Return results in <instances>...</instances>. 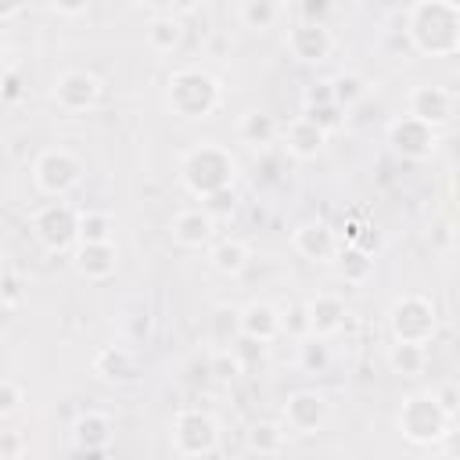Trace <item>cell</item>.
Listing matches in <instances>:
<instances>
[{
    "label": "cell",
    "mask_w": 460,
    "mask_h": 460,
    "mask_svg": "<svg viewBox=\"0 0 460 460\" xmlns=\"http://www.w3.org/2000/svg\"><path fill=\"white\" fill-rule=\"evenodd\" d=\"M93 374L101 377V381H108V385H133L137 377H140V359H137V352L133 349H126V345H101L97 352H93Z\"/></svg>",
    "instance_id": "ffe728a7"
},
{
    "label": "cell",
    "mask_w": 460,
    "mask_h": 460,
    "mask_svg": "<svg viewBox=\"0 0 460 460\" xmlns=\"http://www.w3.org/2000/svg\"><path fill=\"white\" fill-rule=\"evenodd\" d=\"M438 449H442L446 456H460V424H453V428L446 431V438L438 442Z\"/></svg>",
    "instance_id": "bcb514c9"
},
{
    "label": "cell",
    "mask_w": 460,
    "mask_h": 460,
    "mask_svg": "<svg viewBox=\"0 0 460 460\" xmlns=\"http://www.w3.org/2000/svg\"><path fill=\"white\" fill-rule=\"evenodd\" d=\"M252 262V248L237 237H223V241H212L208 244V266L219 273V277H241Z\"/></svg>",
    "instance_id": "603a6c76"
},
{
    "label": "cell",
    "mask_w": 460,
    "mask_h": 460,
    "mask_svg": "<svg viewBox=\"0 0 460 460\" xmlns=\"http://www.w3.org/2000/svg\"><path fill=\"white\" fill-rule=\"evenodd\" d=\"M79 241H115V219L101 208L79 212Z\"/></svg>",
    "instance_id": "4dcf8cb0"
},
{
    "label": "cell",
    "mask_w": 460,
    "mask_h": 460,
    "mask_svg": "<svg viewBox=\"0 0 460 460\" xmlns=\"http://www.w3.org/2000/svg\"><path fill=\"white\" fill-rule=\"evenodd\" d=\"M0 97H4V104H18V101L25 97V83H22V75H18L14 65H7V72H4V90H0Z\"/></svg>",
    "instance_id": "60d3db41"
},
{
    "label": "cell",
    "mask_w": 460,
    "mask_h": 460,
    "mask_svg": "<svg viewBox=\"0 0 460 460\" xmlns=\"http://www.w3.org/2000/svg\"><path fill=\"white\" fill-rule=\"evenodd\" d=\"M388 147L402 162H428L438 151V129L406 111V115L392 119V126H388Z\"/></svg>",
    "instance_id": "30bf717a"
},
{
    "label": "cell",
    "mask_w": 460,
    "mask_h": 460,
    "mask_svg": "<svg viewBox=\"0 0 460 460\" xmlns=\"http://www.w3.org/2000/svg\"><path fill=\"white\" fill-rule=\"evenodd\" d=\"M280 11H284L280 0H241L237 18L248 32H270L280 22Z\"/></svg>",
    "instance_id": "4316f807"
},
{
    "label": "cell",
    "mask_w": 460,
    "mask_h": 460,
    "mask_svg": "<svg viewBox=\"0 0 460 460\" xmlns=\"http://www.w3.org/2000/svg\"><path fill=\"white\" fill-rule=\"evenodd\" d=\"M406 40L420 58H453L460 50V11L446 0H417L406 11Z\"/></svg>",
    "instance_id": "6da1fadb"
},
{
    "label": "cell",
    "mask_w": 460,
    "mask_h": 460,
    "mask_svg": "<svg viewBox=\"0 0 460 460\" xmlns=\"http://www.w3.org/2000/svg\"><path fill=\"white\" fill-rule=\"evenodd\" d=\"M298 14H302V22H327L331 0H298Z\"/></svg>",
    "instance_id": "ee69618b"
},
{
    "label": "cell",
    "mask_w": 460,
    "mask_h": 460,
    "mask_svg": "<svg viewBox=\"0 0 460 460\" xmlns=\"http://www.w3.org/2000/svg\"><path fill=\"white\" fill-rule=\"evenodd\" d=\"M284 334H295V338H305L309 334V313H305V302H295L284 309Z\"/></svg>",
    "instance_id": "ab89813d"
},
{
    "label": "cell",
    "mask_w": 460,
    "mask_h": 460,
    "mask_svg": "<svg viewBox=\"0 0 460 460\" xmlns=\"http://www.w3.org/2000/svg\"><path fill=\"white\" fill-rule=\"evenodd\" d=\"M126 4H133V7H147V4H158V0H126Z\"/></svg>",
    "instance_id": "f907efd6"
},
{
    "label": "cell",
    "mask_w": 460,
    "mask_h": 460,
    "mask_svg": "<svg viewBox=\"0 0 460 460\" xmlns=\"http://www.w3.org/2000/svg\"><path fill=\"white\" fill-rule=\"evenodd\" d=\"M101 93H104V83L86 68H65L50 83V101L68 115L93 111L101 104Z\"/></svg>",
    "instance_id": "9c48e42d"
},
{
    "label": "cell",
    "mask_w": 460,
    "mask_h": 460,
    "mask_svg": "<svg viewBox=\"0 0 460 460\" xmlns=\"http://www.w3.org/2000/svg\"><path fill=\"white\" fill-rule=\"evenodd\" d=\"M298 367H302L305 374H323V370L331 367L327 338H316V334L298 338Z\"/></svg>",
    "instance_id": "f546056e"
},
{
    "label": "cell",
    "mask_w": 460,
    "mask_h": 460,
    "mask_svg": "<svg viewBox=\"0 0 460 460\" xmlns=\"http://www.w3.org/2000/svg\"><path fill=\"white\" fill-rule=\"evenodd\" d=\"M234 180H237V158L230 155V147L216 140H201L187 147L180 158V183L198 201L223 187H234Z\"/></svg>",
    "instance_id": "3957f363"
},
{
    "label": "cell",
    "mask_w": 460,
    "mask_h": 460,
    "mask_svg": "<svg viewBox=\"0 0 460 460\" xmlns=\"http://www.w3.org/2000/svg\"><path fill=\"white\" fill-rule=\"evenodd\" d=\"M456 108H460L456 93L446 90V86H438V83H417V86L406 93V111L417 115L420 122L435 126V129L449 126V122L456 119Z\"/></svg>",
    "instance_id": "7c38bea8"
},
{
    "label": "cell",
    "mask_w": 460,
    "mask_h": 460,
    "mask_svg": "<svg viewBox=\"0 0 460 460\" xmlns=\"http://www.w3.org/2000/svg\"><path fill=\"white\" fill-rule=\"evenodd\" d=\"M334 273H338V280H345V284H352V288H359V284H367L370 280V273H374V255L367 252V248H359V244H341L338 248V255H334Z\"/></svg>",
    "instance_id": "cb8c5ba5"
},
{
    "label": "cell",
    "mask_w": 460,
    "mask_h": 460,
    "mask_svg": "<svg viewBox=\"0 0 460 460\" xmlns=\"http://www.w3.org/2000/svg\"><path fill=\"white\" fill-rule=\"evenodd\" d=\"M198 4H201V0H169V7H172L169 14H180V18H183V14H194Z\"/></svg>",
    "instance_id": "c3c4849f"
},
{
    "label": "cell",
    "mask_w": 460,
    "mask_h": 460,
    "mask_svg": "<svg viewBox=\"0 0 460 460\" xmlns=\"http://www.w3.org/2000/svg\"><path fill=\"white\" fill-rule=\"evenodd\" d=\"M72 266L83 280L104 284L119 270V248H115V241H79L72 248Z\"/></svg>",
    "instance_id": "2e32d148"
},
{
    "label": "cell",
    "mask_w": 460,
    "mask_h": 460,
    "mask_svg": "<svg viewBox=\"0 0 460 460\" xmlns=\"http://www.w3.org/2000/svg\"><path fill=\"white\" fill-rule=\"evenodd\" d=\"M90 4L93 0H47V7L54 14H61V18H83L90 11Z\"/></svg>",
    "instance_id": "7bdbcfd3"
},
{
    "label": "cell",
    "mask_w": 460,
    "mask_h": 460,
    "mask_svg": "<svg viewBox=\"0 0 460 460\" xmlns=\"http://www.w3.org/2000/svg\"><path fill=\"white\" fill-rule=\"evenodd\" d=\"M169 237L176 248H187V252H201L216 241V219L205 212V205L198 208H180L172 219H169Z\"/></svg>",
    "instance_id": "9a60e30c"
},
{
    "label": "cell",
    "mask_w": 460,
    "mask_h": 460,
    "mask_svg": "<svg viewBox=\"0 0 460 460\" xmlns=\"http://www.w3.org/2000/svg\"><path fill=\"white\" fill-rule=\"evenodd\" d=\"M25 7H29V0H0V22H14Z\"/></svg>",
    "instance_id": "7dc6e473"
},
{
    "label": "cell",
    "mask_w": 460,
    "mask_h": 460,
    "mask_svg": "<svg viewBox=\"0 0 460 460\" xmlns=\"http://www.w3.org/2000/svg\"><path fill=\"white\" fill-rule=\"evenodd\" d=\"M219 104H223V83L198 65H183L165 79V108L176 119H187V122L212 119Z\"/></svg>",
    "instance_id": "7a4b0ae2"
},
{
    "label": "cell",
    "mask_w": 460,
    "mask_h": 460,
    "mask_svg": "<svg viewBox=\"0 0 460 460\" xmlns=\"http://www.w3.org/2000/svg\"><path fill=\"white\" fill-rule=\"evenodd\" d=\"M327 101H334V93H331V79H327V83H309L305 93H302V104H305V108H313V104H327Z\"/></svg>",
    "instance_id": "f6af8a7d"
},
{
    "label": "cell",
    "mask_w": 460,
    "mask_h": 460,
    "mask_svg": "<svg viewBox=\"0 0 460 460\" xmlns=\"http://www.w3.org/2000/svg\"><path fill=\"white\" fill-rule=\"evenodd\" d=\"M280 420L288 431L295 435H316L327 428L331 420V402L323 392H313V388H302V392H291L280 406Z\"/></svg>",
    "instance_id": "8fae6325"
},
{
    "label": "cell",
    "mask_w": 460,
    "mask_h": 460,
    "mask_svg": "<svg viewBox=\"0 0 460 460\" xmlns=\"http://www.w3.org/2000/svg\"><path fill=\"white\" fill-rule=\"evenodd\" d=\"M431 392H435V399H438V402L446 406V413H449V417L456 420V417H460V385L446 381V385H435Z\"/></svg>",
    "instance_id": "b9f144b4"
},
{
    "label": "cell",
    "mask_w": 460,
    "mask_h": 460,
    "mask_svg": "<svg viewBox=\"0 0 460 460\" xmlns=\"http://www.w3.org/2000/svg\"><path fill=\"white\" fill-rule=\"evenodd\" d=\"M280 4H288V0H280Z\"/></svg>",
    "instance_id": "f5cc1de1"
},
{
    "label": "cell",
    "mask_w": 460,
    "mask_h": 460,
    "mask_svg": "<svg viewBox=\"0 0 460 460\" xmlns=\"http://www.w3.org/2000/svg\"><path fill=\"white\" fill-rule=\"evenodd\" d=\"M305 313H309V334H316V338H334L345 327V316H349L345 302L338 295H331V291L313 295L305 302Z\"/></svg>",
    "instance_id": "44dd1931"
},
{
    "label": "cell",
    "mask_w": 460,
    "mask_h": 460,
    "mask_svg": "<svg viewBox=\"0 0 460 460\" xmlns=\"http://www.w3.org/2000/svg\"><path fill=\"white\" fill-rule=\"evenodd\" d=\"M22 402H25V388H22L14 377H4V381H0V420L11 424L14 413L22 410Z\"/></svg>",
    "instance_id": "d6a6232c"
},
{
    "label": "cell",
    "mask_w": 460,
    "mask_h": 460,
    "mask_svg": "<svg viewBox=\"0 0 460 460\" xmlns=\"http://www.w3.org/2000/svg\"><path fill=\"white\" fill-rule=\"evenodd\" d=\"M169 446L176 456L198 460V456H216L219 453V420L208 410L183 406L176 410L169 424Z\"/></svg>",
    "instance_id": "52a82bcc"
},
{
    "label": "cell",
    "mask_w": 460,
    "mask_h": 460,
    "mask_svg": "<svg viewBox=\"0 0 460 460\" xmlns=\"http://www.w3.org/2000/svg\"><path fill=\"white\" fill-rule=\"evenodd\" d=\"M208 370H212L219 381H234V377H237L244 367H241V359H237V352H234V349H219V352L212 356Z\"/></svg>",
    "instance_id": "d590c367"
},
{
    "label": "cell",
    "mask_w": 460,
    "mask_h": 460,
    "mask_svg": "<svg viewBox=\"0 0 460 460\" xmlns=\"http://www.w3.org/2000/svg\"><path fill=\"white\" fill-rule=\"evenodd\" d=\"M237 140L248 144V147H255V151H266L270 144L280 140V122L270 111H259V108L255 111H244L237 119Z\"/></svg>",
    "instance_id": "7402d4cb"
},
{
    "label": "cell",
    "mask_w": 460,
    "mask_h": 460,
    "mask_svg": "<svg viewBox=\"0 0 460 460\" xmlns=\"http://www.w3.org/2000/svg\"><path fill=\"white\" fill-rule=\"evenodd\" d=\"M449 201H453V208H460V172H453V180H449Z\"/></svg>",
    "instance_id": "681fc988"
},
{
    "label": "cell",
    "mask_w": 460,
    "mask_h": 460,
    "mask_svg": "<svg viewBox=\"0 0 460 460\" xmlns=\"http://www.w3.org/2000/svg\"><path fill=\"white\" fill-rule=\"evenodd\" d=\"M331 93H334V104H341L345 111H352L356 104L367 101L370 83H367L363 75H356V72H338V75L331 79Z\"/></svg>",
    "instance_id": "f1b7e54d"
},
{
    "label": "cell",
    "mask_w": 460,
    "mask_h": 460,
    "mask_svg": "<svg viewBox=\"0 0 460 460\" xmlns=\"http://www.w3.org/2000/svg\"><path fill=\"white\" fill-rule=\"evenodd\" d=\"M29 453V438L14 428H4L0 431V460H22Z\"/></svg>",
    "instance_id": "74e56055"
},
{
    "label": "cell",
    "mask_w": 460,
    "mask_h": 460,
    "mask_svg": "<svg viewBox=\"0 0 460 460\" xmlns=\"http://www.w3.org/2000/svg\"><path fill=\"white\" fill-rule=\"evenodd\" d=\"M201 205H205V212H208L216 223H219V219H230V216L237 212V190H234V187H223V190L201 198Z\"/></svg>",
    "instance_id": "e575fe53"
},
{
    "label": "cell",
    "mask_w": 460,
    "mask_h": 460,
    "mask_svg": "<svg viewBox=\"0 0 460 460\" xmlns=\"http://www.w3.org/2000/svg\"><path fill=\"white\" fill-rule=\"evenodd\" d=\"M29 230L43 252L65 255L79 244V208H72L65 198H50L29 216Z\"/></svg>",
    "instance_id": "5b68a950"
},
{
    "label": "cell",
    "mask_w": 460,
    "mask_h": 460,
    "mask_svg": "<svg viewBox=\"0 0 460 460\" xmlns=\"http://www.w3.org/2000/svg\"><path fill=\"white\" fill-rule=\"evenodd\" d=\"M212 338H216L219 345H234V341L241 338V309L219 305V309L212 313Z\"/></svg>",
    "instance_id": "1f68e13d"
},
{
    "label": "cell",
    "mask_w": 460,
    "mask_h": 460,
    "mask_svg": "<svg viewBox=\"0 0 460 460\" xmlns=\"http://www.w3.org/2000/svg\"><path fill=\"white\" fill-rule=\"evenodd\" d=\"M241 334L255 338L262 345H273L284 334V309H277L266 298H252L241 305Z\"/></svg>",
    "instance_id": "d6986e66"
},
{
    "label": "cell",
    "mask_w": 460,
    "mask_h": 460,
    "mask_svg": "<svg viewBox=\"0 0 460 460\" xmlns=\"http://www.w3.org/2000/svg\"><path fill=\"white\" fill-rule=\"evenodd\" d=\"M446 4H449V7H456V11H460V0H446Z\"/></svg>",
    "instance_id": "816d5d0a"
},
{
    "label": "cell",
    "mask_w": 460,
    "mask_h": 460,
    "mask_svg": "<svg viewBox=\"0 0 460 460\" xmlns=\"http://www.w3.org/2000/svg\"><path fill=\"white\" fill-rule=\"evenodd\" d=\"M144 43L155 54H176L180 43H183V22H180V14H155L144 25Z\"/></svg>",
    "instance_id": "d4e9b609"
},
{
    "label": "cell",
    "mask_w": 460,
    "mask_h": 460,
    "mask_svg": "<svg viewBox=\"0 0 460 460\" xmlns=\"http://www.w3.org/2000/svg\"><path fill=\"white\" fill-rule=\"evenodd\" d=\"M86 176L83 158L72 147H43L32 162V187L43 198H68Z\"/></svg>",
    "instance_id": "ba28073f"
},
{
    "label": "cell",
    "mask_w": 460,
    "mask_h": 460,
    "mask_svg": "<svg viewBox=\"0 0 460 460\" xmlns=\"http://www.w3.org/2000/svg\"><path fill=\"white\" fill-rule=\"evenodd\" d=\"M0 302H4V313L7 316L22 305V280H18L14 270H4V277H0Z\"/></svg>",
    "instance_id": "8d00e7d4"
},
{
    "label": "cell",
    "mask_w": 460,
    "mask_h": 460,
    "mask_svg": "<svg viewBox=\"0 0 460 460\" xmlns=\"http://www.w3.org/2000/svg\"><path fill=\"white\" fill-rule=\"evenodd\" d=\"M291 248L305 259V262H334L341 237L327 219H305L291 230Z\"/></svg>",
    "instance_id": "5bb4252c"
},
{
    "label": "cell",
    "mask_w": 460,
    "mask_h": 460,
    "mask_svg": "<svg viewBox=\"0 0 460 460\" xmlns=\"http://www.w3.org/2000/svg\"><path fill=\"white\" fill-rule=\"evenodd\" d=\"M327 129H320L309 115H298V119H291L288 126H280V144H284V151L291 155V158H298V162H313V158H320L323 155V147H327Z\"/></svg>",
    "instance_id": "ac0fdd59"
},
{
    "label": "cell",
    "mask_w": 460,
    "mask_h": 460,
    "mask_svg": "<svg viewBox=\"0 0 460 460\" xmlns=\"http://www.w3.org/2000/svg\"><path fill=\"white\" fill-rule=\"evenodd\" d=\"M284 435H288L284 420H280V424H277V420H255V424L248 428V449L259 453V456H273V453L284 449Z\"/></svg>",
    "instance_id": "83f0119b"
},
{
    "label": "cell",
    "mask_w": 460,
    "mask_h": 460,
    "mask_svg": "<svg viewBox=\"0 0 460 460\" xmlns=\"http://www.w3.org/2000/svg\"><path fill=\"white\" fill-rule=\"evenodd\" d=\"M284 47L298 65H323L334 54V36H331L327 22H302L298 18V25L288 29Z\"/></svg>",
    "instance_id": "4fadbf2b"
},
{
    "label": "cell",
    "mask_w": 460,
    "mask_h": 460,
    "mask_svg": "<svg viewBox=\"0 0 460 460\" xmlns=\"http://www.w3.org/2000/svg\"><path fill=\"white\" fill-rule=\"evenodd\" d=\"M230 349L237 352V359H241V367H244V370H252V367H255V363H262V356H266V345H262V341H255V338H244V334H241Z\"/></svg>",
    "instance_id": "f35d334b"
},
{
    "label": "cell",
    "mask_w": 460,
    "mask_h": 460,
    "mask_svg": "<svg viewBox=\"0 0 460 460\" xmlns=\"http://www.w3.org/2000/svg\"><path fill=\"white\" fill-rule=\"evenodd\" d=\"M72 449L75 453H86V456H104L111 453V435H115V424L108 413L101 410H83L75 420H72Z\"/></svg>",
    "instance_id": "e0dca14e"
},
{
    "label": "cell",
    "mask_w": 460,
    "mask_h": 460,
    "mask_svg": "<svg viewBox=\"0 0 460 460\" xmlns=\"http://www.w3.org/2000/svg\"><path fill=\"white\" fill-rule=\"evenodd\" d=\"M305 115H309L320 129H327V133H338V129L345 126V108L334 104V101H327V104H313V108H305Z\"/></svg>",
    "instance_id": "836d02e7"
},
{
    "label": "cell",
    "mask_w": 460,
    "mask_h": 460,
    "mask_svg": "<svg viewBox=\"0 0 460 460\" xmlns=\"http://www.w3.org/2000/svg\"><path fill=\"white\" fill-rule=\"evenodd\" d=\"M385 359H388V370H392V374H399V377H417V374H424L428 352H424V345H417V341H392L388 352H385Z\"/></svg>",
    "instance_id": "484cf974"
},
{
    "label": "cell",
    "mask_w": 460,
    "mask_h": 460,
    "mask_svg": "<svg viewBox=\"0 0 460 460\" xmlns=\"http://www.w3.org/2000/svg\"><path fill=\"white\" fill-rule=\"evenodd\" d=\"M453 428V417L446 413V406L435 399V392H410L395 413V431L417 446V449H428V446H438L446 438V431Z\"/></svg>",
    "instance_id": "277c9868"
},
{
    "label": "cell",
    "mask_w": 460,
    "mask_h": 460,
    "mask_svg": "<svg viewBox=\"0 0 460 460\" xmlns=\"http://www.w3.org/2000/svg\"><path fill=\"white\" fill-rule=\"evenodd\" d=\"M385 323H388V334L392 341H417V345H428L438 331V309L428 295L420 291H410V295H399L388 313H385Z\"/></svg>",
    "instance_id": "8992f818"
}]
</instances>
